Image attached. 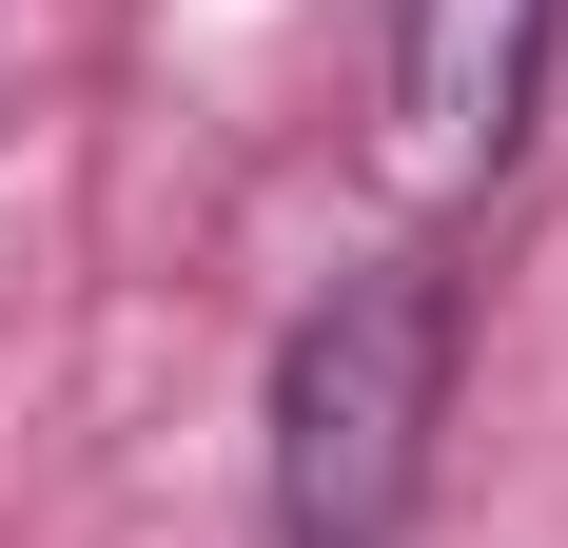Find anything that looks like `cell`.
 <instances>
[{
    "mask_svg": "<svg viewBox=\"0 0 568 548\" xmlns=\"http://www.w3.org/2000/svg\"><path fill=\"white\" fill-rule=\"evenodd\" d=\"M452 353L470 294L452 255H353L275 353V432H255V490H275V548H393L432 509V432H452Z\"/></svg>",
    "mask_w": 568,
    "mask_h": 548,
    "instance_id": "obj_1",
    "label": "cell"
},
{
    "mask_svg": "<svg viewBox=\"0 0 568 548\" xmlns=\"http://www.w3.org/2000/svg\"><path fill=\"white\" fill-rule=\"evenodd\" d=\"M549 40H568V0H412L393 20V176L432 216L510 176V138L549 118Z\"/></svg>",
    "mask_w": 568,
    "mask_h": 548,
    "instance_id": "obj_2",
    "label": "cell"
}]
</instances>
